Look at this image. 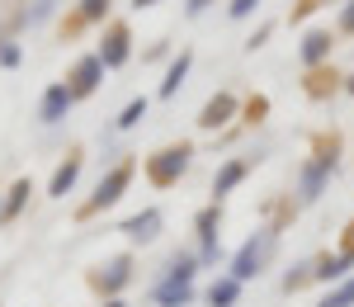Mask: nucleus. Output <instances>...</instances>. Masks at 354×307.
<instances>
[{
    "mask_svg": "<svg viewBox=\"0 0 354 307\" xmlns=\"http://www.w3.org/2000/svg\"><path fill=\"white\" fill-rule=\"evenodd\" d=\"M128 279H133V260H128V255H118V260H109V265L95 275V288L113 298V293H118V288H123Z\"/></svg>",
    "mask_w": 354,
    "mask_h": 307,
    "instance_id": "nucleus-13",
    "label": "nucleus"
},
{
    "mask_svg": "<svg viewBox=\"0 0 354 307\" xmlns=\"http://www.w3.org/2000/svg\"><path fill=\"white\" fill-rule=\"evenodd\" d=\"M330 48H335V33H330V28H307V33H302V48H298L302 66L317 71V66L330 57Z\"/></svg>",
    "mask_w": 354,
    "mask_h": 307,
    "instance_id": "nucleus-5",
    "label": "nucleus"
},
{
    "mask_svg": "<svg viewBox=\"0 0 354 307\" xmlns=\"http://www.w3.org/2000/svg\"><path fill=\"white\" fill-rule=\"evenodd\" d=\"M274 246H279V236H274V232H255L241 251L232 255V279H236V283L260 279V275H265V265H270V255H274Z\"/></svg>",
    "mask_w": 354,
    "mask_h": 307,
    "instance_id": "nucleus-2",
    "label": "nucleus"
},
{
    "mask_svg": "<svg viewBox=\"0 0 354 307\" xmlns=\"http://www.w3.org/2000/svg\"><path fill=\"white\" fill-rule=\"evenodd\" d=\"M232 113H236V95H227V90H222V95H213V100L203 104L198 128H203V133H218V128H227V123H232Z\"/></svg>",
    "mask_w": 354,
    "mask_h": 307,
    "instance_id": "nucleus-8",
    "label": "nucleus"
},
{
    "mask_svg": "<svg viewBox=\"0 0 354 307\" xmlns=\"http://www.w3.org/2000/svg\"><path fill=\"white\" fill-rule=\"evenodd\" d=\"M156 307H189L194 303V288H180V283H156L151 288Z\"/></svg>",
    "mask_w": 354,
    "mask_h": 307,
    "instance_id": "nucleus-17",
    "label": "nucleus"
},
{
    "mask_svg": "<svg viewBox=\"0 0 354 307\" xmlns=\"http://www.w3.org/2000/svg\"><path fill=\"white\" fill-rule=\"evenodd\" d=\"M53 10H57V0H33V5L24 10V24H28V28H38L43 19H48V15H53Z\"/></svg>",
    "mask_w": 354,
    "mask_h": 307,
    "instance_id": "nucleus-21",
    "label": "nucleus"
},
{
    "mask_svg": "<svg viewBox=\"0 0 354 307\" xmlns=\"http://www.w3.org/2000/svg\"><path fill=\"white\" fill-rule=\"evenodd\" d=\"M245 170H250V161H245V156H232V161H227V166L213 175V203H222V198H227L232 189H236V185H241Z\"/></svg>",
    "mask_w": 354,
    "mask_h": 307,
    "instance_id": "nucleus-12",
    "label": "nucleus"
},
{
    "mask_svg": "<svg viewBox=\"0 0 354 307\" xmlns=\"http://www.w3.org/2000/svg\"><path fill=\"white\" fill-rule=\"evenodd\" d=\"M340 33H354V0H345V10H340Z\"/></svg>",
    "mask_w": 354,
    "mask_h": 307,
    "instance_id": "nucleus-28",
    "label": "nucleus"
},
{
    "mask_svg": "<svg viewBox=\"0 0 354 307\" xmlns=\"http://www.w3.org/2000/svg\"><path fill=\"white\" fill-rule=\"evenodd\" d=\"M255 10H260V0H232V5H227L232 19H245V15H255Z\"/></svg>",
    "mask_w": 354,
    "mask_h": 307,
    "instance_id": "nucleus-24",
    "label": "nucleus"
},
{
    "mask_svg": "<svg viewBox=\"0 0 354 307\" xmlns=\"http://www.w3.org/2000/svg\"><path fill=\"white\" fill-rule=\"evenodd\" d=\"M19 43H5V48H0V66H19Z\"/></svg>",
    "mask_w": 354,
    "mask_h": 307,
    "instance_id": "nucleus-27",
    "label": "nucleus"
},
{
    "mask_svg": "<svg viewBox=\"0 0 354 307\" xmlns=\"http://www.w3.org/2000/svg\"><path fill=\"white\" fill-rule=\"evenodd\" d=\"M270 33H274L270 24H260L255 33H250V38H245V53H255V48H265V38H270Z\"/></svg>",
    "mask_w": 354,
    "mask_h": 307,
    "instance_id": "nucleus-26",
    "label": "nucleus"
},
{
    "mask_svg": "<svg viewBox=\"0 0 354 307\" xmlns=\"http://www.w3.org/2000/svg\"><path fill=\"white\" fill-rule=\"evenodd\" d=\"M128 43H133V38H128V24H109V33H104V43H100V62H104V66H123V62H128Z\"/></svg>",
    "mask_w": 354,
    "mask_h": 307,
    "instance_id": "nucleus-9",
    "label": "nucleus"
},
{
    "mask_svg": "<svg viewBox=\"0 0 354 307\" xmlns=\"http://www.w3.org/2000/svg\"><path fill=\"white\" fill-rule=\"evenodd\" d=\"M326 303H330V307H354V279H340V283L326 293Z\"/></svg>",
    "mask_w": 354,
    "mask_h": 307,
    "instance_id": "nucleus-22",
    "label": "nucleus"
},
{
    "mask_svg": "<svg viewBox=\"0 0 354 307\" xmlns=\"http://www.w3.org/2000/svg\"><path fill=\"white\" fill-rule=\"evenodd\" d=\"M128 185H133V166L123 161V166H113L109 175L100 180V189H95V198H90V203L81 208V218H90V213H100V208H113V203L123 198V189H128Z\"/></svg>",
    "mask_w": 354,
    "mask_h": 307,
    "instance_id": "nucleus-4",
    "label": "nucleus"
},
{
    "mask_svg": "<svg viewBox=\"0 0 354 307\" xmlns=\"http://www.w3.org/2000/svg\"><path fill=\"white\" fill-rule=\"evenodd\" d=\"M312 270H317V265H293V270L283 275V288H288V293H293V288H302V283L312 279Z\"/></svg>",
    "mask_w": 354,
    "mask_h": 307,
    "instance_id": "nucleus-23",
    "label": "nucleus"
},
{
    "mask_svg": "<svg viewBox=\"0 0 354 307\" xmlns=\"http://www.w3.org/2000/svg\"><path fill=\"white\" fill-rule=\"evenodd\" d=\"M345 90H350V95H354V76H345Z\"/></svg>",
    "mask_w": 354,
    "mask_h": 307,
    "instance_id": "nucleus-32",
    "label": "nucleus"
},
{
    "mask_svg": "<svg viewBox=\"0 0 354 307\" xmlns=\"http://www.w3.org/2000/svg\"><path fill=\"white\" fill-rule=\"evenodd\" d=\"M335 170H340V142L330 138V142H322V151L298 170V203H302V208L326 194V185H330V175H335Z\"/></svg>",
    "mask_w": 354,
    "mask_h": 307,
    "instance_id": "nucleus-1",
    "label": "nucleus"
},
{
    "mask_svg": "<svg viewBox=\"0 0 354 307\" xmlns=\"http://www.w3.org/2000/svg\"><path fill=\"white\" fill-rule=\"evenodd\" d=\"M28 194H33V185H28V180H15V185H10V198H5V208H0V223H15V213L24 208Z\"/></svg>",
    "mask_w": 354,
    "mask_h": 307,
    "instance_id": "nucleus-19",
    "label": "nucleus"
},
{
    "mask_svg": "<svg viewBox=\"0 0 354 307\" xmlns=\"http://www.w3.org/2000/svg\"><path fill=\"white\" fill-rule=\"evenodd\" d=\"M236 298H241V283L232 279V275H222V279L208 288V303L213 307H236Z\"/></svg>",
    "mask_w": 354,
    "mask_h": 307,
    "instance_id": "nucleus-18",
    "label": "nucleus"
},
{
    "mask_svg": "<svg viewBox=\"0 0 354 307\" xmlns=\"http://www.w3.org/2000/svg\"><path fill=\"white\" fill-rule=\"evenodd\" d=\"M109 0H81V19H104Z\"/></svg>",
    "mask_w": 354,
    "mask_h": 307,
    "instance_id": "nucleus-25",
    "label": "nucleus"
},
{
    "mask_svg": "<svg viewBox=\"0 0 354 307\" xmlns=\"http://www.w3.org/2000/svg\"><path fill=\"white\" fill-rule=\"evenodd\" d=\"M317 307H330V303H326V298H322V303H317Z\"/></svg>",
    "mask_w": 354,
    "mask_h": 307,
    "instance_id": "nucleus-34",
    "label": "nucleus"
},
{
    "mask_svg": "<svg viewBox=\"0 0 354 307\" xmlns=\"http://www.w3.org/2000/svg\"><path fill=\"white\" fill-rule=\"evenodd\" d=\"M208 5H213V0H189V5H185V15H189V19H198V15H203Z\"/></svg>",
    "mask_w": 354,
    "mask_h": 307,
    "instance_id": "nucleus-29",
    "label": "nucleus"
},
{
    "mask_svg": "<svg viewBox=\"0 0 354 307\" xmlns=\"http://www.w3.org/2000/svg\"><path fill=\"white\" fill-rule=\"evenodd\" d=\"M161 227H165L161 208H142V213H133L118 232H123L128 241H142V246H147V241H156V236H161Z\"/></svg>",
    "mask_w": 354,
    "mask_h": 307,
    "instance_id": "nucleus-7",
    "label": "nucleus"
},
{
    "mask_svg": "<svg viewBox=\"0 0 354 307\" xmlns=\"http://www.w3.org/2000/svg\"><path fill=\"white\" fill-rule=\"evenodd\" d=\"M350 251H354V227H350Z\"/></svg>",
    "mask_w": 354,
    "mask_h": 307,
    "instance_id": "nucleus-33",
    "label": "nucleus"
},
{
    "mask_svg": "<svg viewBox=\"0 0 354 307\" xmlns=\"http://www.w3.org/2000/svg\"><path fill=\"white\" fill-rule=\"evenodd\" d=\"M189 66H194V53L185 48V53L170 62V71H165V81H161V100H175V95H180V85H185V76H189Z\"/></svg>",
    "mask_w": 354,
    "mask_h": 307,
    "instance_id": "nucleus-16",
    "label": "nucleus"
},
{
    "mask_svg": "<svg viewBox=\"0 0 354 307\" xmlns=\"http://www.w3.org/2000/svg\"><path fill=\"white\" fill-rule=\"evenodd\" d=\"M133 5H137V10H147V5H156V0H133Z\"/></svg>",
    "mask_w": 354,
    "mask_h": 307,
    "instance_id": "nucleus-31",
    "label": "nucleus"
},
{
    "mask_svg": "<svg viewBox=\"0 0 354 307\" xmlns=\"http://www.w3.org/2000/svg\"><path fill=\"white\" fill-rule=\"evenodd\" d=\"M142 118H147V100H128V104H123V113L113 118V128H123V133H128V128H137V123H142Z\"/></svg>",
    "mask_w": 354,
    "mask_h": 307,
    "instance_id": "nucleus-20",
    "label": "nucleus"
},
{
    "mask_svg": "<svg viewBox=\"0 0 354 307\" xmlns=\"http://www.w3.org/2000/svg\"><path fill=\"white\" fill-rule=\"evenodd\" d=\"M71 104H76L71 85H48V90H43V109H38V118H43V123H62Z\"/></svg>",
    "mask_w": 354,
    "mask_h": 307,
    "instance_id": "nucleus-10",
    "label": "nucleus"
},
{
    "mask_svg": "<svg viewBox=\"0 0 354 307\" xmlns=\"http://www.w3.org/2000/svg\"><path fill=\"white\" fill-rule=\"evenodd\" d=\"M76 180H81V156L71 151V156H66V161L57 166L53 185H48V194H53V198H66V194H71V185H76Z\"/></svg>",
    "mask_w": 354,
    "mask_h": 307,
    "instance_id": "nucleus-15",
    "label": "nucleus"
},
{
    "mask_svg": "<svg viewBox=\"0 0 354 307\" xmlns=\"http://www.w3.org/2000/svg\"><path fill=\"white\" fill-rule=\"evenodd\" d=\"M104 62H100V53H90V57H81L76 62V71H71V95L81 100V95H95L100 90V81H104Z\"/></svg>",
    "mask_w": 354,
    "mask_h": 307,
    "instance_id": "nucleus-6",
    "label": "nucleus"
},
{
    "mask_svg": "<svg viewBox=\"0 0 354 307\" xmlns=\"http://www.w3.org/2000/svg\"><path fill=\"white\" fill-rule=\"evenodd\" d=\"M189 166H194V147L180 142V147H165V151H156V156L147 161V180H151L156 189H170Z\"/></svg>",
    "mask_w": 354,
    "mask_h": 307,
    "instance_id": "nucleus-3",
    "label": "nucleus"
},
{
    "mask_svg": "<svg viewBox=\"0 0 354 307\" xmlns=\"http://www.w3.org/2000/svg\"><path fill=\"white\" fill-rule=\"evenodd\" d=\"M350 270H354V251L345 246L340 255H326V260H317L312 279H317V283H340V279H350Z\"/></svg>",
    "mask_w": 354,
    "mask_h": 307,
    "instance_id": "nucleus-11",
    "label": "nucleus"
},
{
    "mask_svg": "<svg viewBox=\"0 0 354 307\" xmlns=\"http://www.w3.org/2000/svg\"><path fill=\"white\" fill-rule=\"evenodd\" d=\"M198 270H203V260H198V255H170V265H165V279H161V283H180V288H194Z\"/></svg>",
    "mask_w": 354,
    "mask_h": 307,
    "instance_id": "nucleus-14",
    "label": "nucleus"
},
{
    "mask_svg": "<svg viewBox=\"0 0 354 307\" xmlns=\"http://www.w3.org/2000/svg\"><path fill=\"white\" fill-rule=\"evenodd\" d=\"M104 307H128V303H123V298H109V303H104Z\"/></svg>",
    "mask_w": 354,
    "mask_h": 307,
    "instance_id": "nucleus-30",
    "label": "nucleus"
}]
</instances>
